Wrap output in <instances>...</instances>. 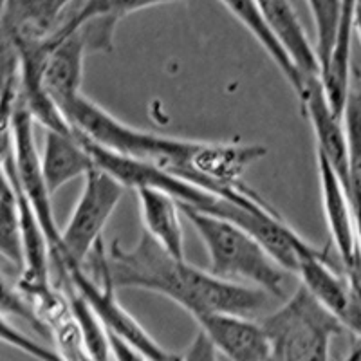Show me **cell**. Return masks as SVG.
<instances>
[{"label":"cell","instance_id":"1","mask_svg":"<svg viewBox=\"0 0 361 361\" xmlns=\"http://www.w3.org/2000/svg\"><path fill=\"white\" fill-rule=\"evenodd\" d=\"M66 119L74 132L87 140L123 156L147 161L219 197L228 193L226 188L243 180L257 157L253 147L244 143L190 141L140 130L119 121L83 94L67 109Z\"/></svg>","mask_w":361,"mask_h":361},{"label":"cell","instance_id":"2","mask_svg":"<svg viewBox=\"0 0 361 361\" xmlns=\"http://www.w3.org/2000/svg\"><path fill=\"white\" fill-rule=\"evenodd\" d=\"M107 260L109 276L116 289L156 293L176 302L193 320L209 312L259 320L257 316L275 300L262 289L226 282L185 259H176L145 231L132 247L114 240Z\"/></svg>","mask_w":361,"mask_h":361},{"label":"cell","instance_id":"3","mask_svg":"<svg viewBox=\"0 0 361 361\" xmlns=\"http://www.w3.org/2000/svg\"><path fill=\"white\" fill-rule=\"evenodd\" d=\"M179 206L208 251L209 264L206 271L226 282L262 289L276 300L286 298V279L289 273L257 238L228 219L185 204Z\"/></svg>","mask_w":361,"mask_h":361},{"label":"cell","instance_id":"4","mask_svg":"<svg viewBox=\"0 0 361 361\" xmlns=\"http://www.w3.org/2000/svg\"><path fill=\"white\" fill-rule=\"evenodd\" d=\"M275 361H329L331 341L347 333L340 320L300 283L275 311L260 316Z\"/></svg>","mask_w":361,"mask_h":361},{"label":"cell","instance_id":"5","mask_svg":"<svg viewBox=\"0 0 361 361\" xmlns=\"http://www.w3.org/2000/svg\"><path fill=\"white\" fill-rule=\"evenodd\" d=\"M125 188L96 166L85 176L82 193L62 231V282L73 267H83L92 251L102 244V235L123 199Z\"/></svg>","mask_w":361,"mask_h":361},{"label":"cell","instance_id":"6","mask_svg":"<svg viewBox=\"0 0 361 361\" xmlns=\"http://www.w3.org/2000/svg\"><path fill=\"white\" fill-rule=\"evenodd\" d=\"M298 98L314 132L316 152L322 154L331 163L349 192V147L343 116L338 114L329 102L322 76L304 80Z\"/></svg>","mask_w":361,"mask_h":361},{"label":"cell","instance_id":"7","mask_svg":"<svg viewBox=\"0 0 361 361\" xmlns=\"http://www.w3.org/2000/svg\"><path fill=\"white\" fill-rule=\"evenodd\" d=\"M76 0H2V42L15 49L51 40L66 24V13Z\"/></svg>","mask_w":361,"mask_h":361},{"label":"cell","instance_id":"8","mask_svg":"<svg viewBox=\"0 0 361 361\" xmlns=\"http://www.w3.org/2000/svg\"><path fill=\"white\" fill-rule=\"evenodd\" d=\"M199 331L228 361H271L273 349L262 324L226 312H209L195 318Z\"/></svg>","mask_w":361,"mask_h":361},{"label":"cell","instance_id":"9","mask_svg":"<svg viewBox=\"0 0 361 361\" xmlns=\"http://www.w3.org/2000/svg\"><path fill=\"white\" fill-rule=\"evenodd\" d=\"M316 163H318L322 206H324L327 230L331 233L334 250L340 257L341 266L347 267L360 257V240H357L353 201L336 170L318 152H316Z\"/></svg>","mask_w":361,"mask_h":361},{"label":"cell","instance_id":"10","mask_svg":"<svg viewBox=\"0 0 361 361\" xmlns=\"http://www.w3.org/2000/svg\"><path fill=\"white\" fill-rule=\"evenodd\" d=\"M296 275L300 276V283L320 304H324L333 312L345 327V320L350 309L349 280L345 271L340 273L333 266V262L329 260L327 251H322L309 244L300 255Z\"/></svg>","mask_w":361,"mask_h":361},{"label":"cell","instance_id":"11","mask_svg":"<svg viewBox=\"0 0 361 361\" xmlns=\"http://www.w3.org/2000/svg\"><path fill=\"white\" fill-rule=\"evenodd\" d=\"M259 4L267 25L302 76V85L304 80L322 76L316 47L309 42L291 0H259Z\"/></svg>","mask_w":361,"mask_h":361},{"label":"cell","instance_id":"12","mask_svg":"<svg viewBox=\"0 0 361 361\" xmlns=\"http://www.w3.org/2000/svg\"><path fill=\"white\" fill-rule=\"evenodd\" d=\"M42 169L51 195L71 180L96 169L94 159L76 132L45 130Z\"/></svg>","mask_w":361,"mask_h":361},{"label":"cell","instance_id":"13","mask_svg":"<svg viewBox=\"0 0 361 361\" xmlns=\"http://www.w3.org/2000/svg\"><path fill=\"white\" fill-rule=\"evenodd\" d=\"M140 204L143 231L176 259H185V230L177 199L157 190H140L135 192Z\"/></svg>","mask_w":361,"mask_h":361},{"label":"cell","instance_id":"14","mask_svg":"<svg viewBox=\"0 0 361 361\" xmlns=\"http://www.w3.org/2000/svg\"><path fill=\"white\" fill-rule=\"evenodd\" d=\"M356 29V0H343V11L338 25L336 40L327 66L322 69V82L325 92L338 114L343 116L345 102L349 96L350 78H353V33Z\"/></svg>","mask_w":361,"mask_h":361},{"label":"cell","instance_id":"15","mask_svg":"<svg viewBox=\"0 0 361 361\" xmlns=\"http://www.w3.org/2000/svg\"><path fill=\"white\" fill-rule=\"evenodd\" d=\"M222 6H224L228 11L237 18L244 27L253 35V38L262 45V49L269 54V58L275 62V66L279 67L280 73L283 74V78L288 80L289 85L295 89V92L298 94L302 90V76L296 71L295 63L291 62L289 54L283 51V47L280 45V42L276 40V37L273 35V31L267 25L266 18H264V13L260 9L259 0H221Z\"/></svg>","mask_w":361,"mask_h":361},{"label":"cell","instance_id":"16","mask_svg":"<svg viewBox=\"0 0 361 361\" xmlns=\"http://www.w3.org/2000/svg\"><path fill=\"white\" fill-rule=\"evenodd\" d=\"M0 253L15 271L24 273V243H22V215L17 190L11 179L2 177L0 195Z\"/></svg>","mask_w":361,"mask_h":361},{"label":"cell","instance_id":"17","mask_svg":"<svg viewBox=\"0 0 361 361\" xmlns=\"http://www.w3.org/2000/svg\"><path fill=\"white\" fill-rule=\"evenodd\" d=\"M67 305L73 314V322L78 329L82 347L90 361H112L109 331L99 320L94 309L73 286H67Z\"/></svg>","mask_w":361,"mask_h":361},{"label":"cell","instance_id":"18","mask_svg":"<svg viewBox=\"0 0 361 361\" xmlns=\"http://www.w3.org/2000/svg\"><path fill=\"white\" fill-rule=\"evenodd\" d=\"M172 2H186V0H83L82 6L67 17L63 27L74 29L98 18L118 24L121 18L128 17L132 13L143 11L154 6L172 4Z\"/></svg>","mask_w":361,"mask_h":361},{"label":"cell","instance_id":"19","mask_svg":"<svg viewBox=\"0 0 361 361\" xmlns=\"http://www.w3.org/2000/svg\"><path fill=\"white\" fill-rule=\"evenodd\" d=\"M307 6L316 27V54L320 69H324L333 53L343 11V0H307Z\"/></svg>","mask_w":361,"mask_h":361},{"label":"cell","instance_id":"20","mask_svg":"<svg viewBox=\"0 0 361 361\" xmlns=\"http://www.w3.org/2000/svg\"><path fill=\"white\" fill-rule=\"evenodd\" d=\"M350 288V309L345 320L347 333H353L361 341V251L350 266L343 267Z\"/></svg>","mask_w":361,"mask_h":361},{"label":"cell","instance_id":"21","mask_svg":"<svg viewBox=\"0 0 361 361\" xmlns=\"http://www.w3.org/2000/svg\"><path fill=\"white\" fill-rule=\"evenodd\" d=\"M180 361H228L217 349L214 347V343L197 331L193 341L190 343L188 350L183 354Z\"/></svg>","mask_w":361,"mask_h":361},{"label":"cell","instance_id":"22","mask_svg":"<svg viewBox=\"0 0 361 361\" xmlns=\"http://www.w3.org/2000/svg\"><path fill=\"white\" fill-rule=\"evenodd\" d=\"M109 341H111V356L112 361H150L143 353L134 349L132 345L123 341L121 338L109 333Z\"/></svg>","mask_w":361,"mask_h":361},{"label":"cell","instance_id":"23","mask_svg":"<svg viewBox=\"0 0 361 361\" xmlns=\"http://www.w3.org/2000/svg\"><path fill=\"white\" fill-rule=\"evenodd\" d=\"M343 361H361V345L360 347H356V349H354L349 356L345 357Z\"/></svg>","mask_w":361,"mask_h":361},{"label":"cell","instance_id":"24","mask_svg":"<svg viewBox=\"0 0 361 361\" xmlns=\"http://www.w3.org/2000/svg\"><path fill=\"white\" fill-rule=\"evenodd\" d=\"M271 361H275V360H271Z\"/></svg>","mask_w":361,"mask_h":361}]
</instances>
